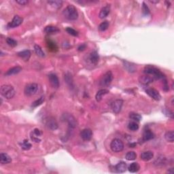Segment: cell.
Returning a JSON list of instances; mask_svg holds the SVG:
<instances>
[{
  "mask_svg": "<svg viewBox=\"0 0 174 174\" xmlns=\"http://www.w3.org/2000/svg\"><path fill=\"white\" fill-rule=\"evenodd\" d=\"M143 72L145 74H147V75L152 76V78L154 79L163 80L165 78V76L159 69H157V67L154 66H152V65H147V66H145L144 70H143Z\"/></svg>",
  "mask_w": 174,
  "mask_h": 174,
  "instance_id": "cell-1",
  "label": "cell"
},
{
  "mask_svg": "<svg viewBox=\"0 0 174 174\" xmlns=\"http://www.w3.org/2000/svg\"><path fill=\"white\" fill-rule=\"evenodd\" d=\"M64 17L70 21H75L78 17V13L77 10L73 5H69L63 10Z\"/></svg>",
  "mask_w": 174,
  "mask_h": 174,
  "instance_id": "cell-2",
  "label": "cell"
},
{
  "mask_svg": "<svg viewBox=\"0 0 174 174\" xmlns=\"http://www.w3.org/2000/svg\"><path fill=\"white\" fill-rule=\"evenodd\" d=\"M1 94L6 99H10L15 95V90L11 85H3L1 87Z\"/></svg>",
  "mask_w": 174,
  "mask_h": 174,
  "instance_id": "cell-3",
  "label": "cell"
},
{
  "mask_svg": "<svg viewBox=\"0 0 174 174\" xmlns=\"http://www.w3.org/2000/svg\"><path fill=\"white\" fill-rule=\"evenodd\" d=\"M38 85L35 83H31V84H27L24 90L25 95L28 97L34 95L38 92Z\"/></svg>",
  "mask_w": 174,
  "mask_h": 174,
  "instance_id": "cell-4",
  "label": "cell"
},
{
  "mask_svg": "<svg viewBox=\"0 0 174 174\" xmlns=\"http://www.w3.org/2000/svg\"><path fill=\"white\" fill-rule=\"evenodd\" d=\"M111 150L114 152H119L124 149V143L120 139H114L110 143Z\"/></svg>",
  "mask_w": 174,
  "mask_h": 174,
  "instance_id": "cell-5",
  "label": "cell"
},
{
  "mask_svg": "<svg viewBox=\"0 0 174 174\" xmlns=\"http://www.w3.org/2000/svg\"><path fill=\"white\" fill-rule=\"evenodd\" d=\"M113 80V74L111 71H108L104 74L102 78L101 79L99 84L102 86H108L111 84Z\"/></svg>",
  "mask_w": 174,
  "mask_h": 174,
  "instance_id": "cell-6",
  "label": "cell"
},
{
  "mask_svg": "<svg viewBox=\"0 0 174 174\" xmlns=\"http://www.w3.org/2000/svg\"><path fill=\"white\" fill-rule=\"evenodd\" d=\"M123 101L122 99H116L112 104V109L115 114H118L121 111Z\"/></svg>",
  "mask_w": 174,
  "mask_h": 174,
  "instance_id": "cell-7",
  "label": "cell"
},
{
  "mask_svg": "<svg viewBox=\"0 0 174 174\" xmlns=\"http://www.w3.org/2000/svg\"><path fill=\"white\" fill-rule=\"evenodd\" d=\"M145 92H146V93L150 96L151 98L154 99V100L159 101L161 99V96L160 95L159 92L156 89H154V88H148V89H146V90H145Z\"/></svg>",
  "mask_w": 174,
  "mask_h": 174,
  "instance_id": "cell-8",
  "label": "cell"
},
{
  "mask_svg": "<svg viewBox=\"0 0 174 174\" xmlns=\"http://www.w3.org/2000/svg\"><path fill=\"white\" fill-rule=\"evenodd\" d=\"M23 23V19L19 16L16 15L14 17L11 22L8 25V28H15L21 25Z\"/></svg>",
  "mask_w": 174,
  "mask_h": 174,
  "instance_id": "cell-9",
  "label": "cell"
},
{
  "mask_svg": "<svg viewBox=\"0 0 174 174\" xmlns=\"http://www.w3.org/2000/svg\"><path fill=\"white\" fill-rule=\"evenodd\" d=\"M48 80L51 86L54 88H58L59 87V80L57 76L54 74H50L48 76Z\"/></svg>",
  "mask_w": 174,
  "mask_h": 174,
  "instance_id": "cell-10",
  "label": "cell"
},
{
  "mask_svg": "<svg viewBox=\"0 0 174 174\" xmlns=\"http://www.w3.org/2000/svg\"><path fill=\"white\" fill-rule=\"evenodd\" d=\"M80 136L85 141H88L92 138L93 136V132L90 129H84L81 131Z\"/></svg>",
  "mask_w": 174,
  "mask_h": 174,
  "instance_id": "cell-11",
  "label": "cell"
},
{
  "mask_svg": "<svg viewBox=\"0 0 174 174\" xmlns=\"http://www.w3.org/2000/svg\"><path fill=\"white\" fill-rule=\"evenodd\" d=\"M46 125L47 127L48 128V129L52 131L57 129L58 127L57 122L56 121V120L54 118H49L48 119Z\"/></svg>",
  "mask_w": 174,
  "mask_h": 174,
  "instance_id": "cell-12",
  "label": "cell"
},
{
  "mask_svg": "<svg viewBox=\"0 0 174 174\" xmlns=\"http://www.w3.org/2000/svg\"><path fill=\"white\" fill-rule=\"evenodd\" d=\"M42 132H41V131L40 129H35L33 131V132L31 133V139L33 140V141H35V142H40L41 141L40 139H39V137H40L42 135Z\"/></svg>",
  "mask_w": 174,
  "mask_h": 174,
  "instance_id": "cell-13",
  "label": "cell"
},
{
  "mask_svg": "<svg viewBox=\"0 0 174 174\" xmlns=\"http://www.w3.org/2000/svg\"><path fill=\"white\" fill-rule=\"evenodd\" d=\"M154 80V78L152 77H151L149 75H147L145 74L144 76H140L139 78V82L140 83L143 84H148L152 82Z\"/></svg>",
  "mask_w": 174,
  "mask_h": 174,
  "instance_id": "cell-14",
  "label": "cell"
},
{
  "mask_svg": "<svg viewBox=\"0 0 174 174\" xmlns=\"http://www.w3.org/2000/svg\"><path fill=\"white\" fill-rule=\"evenodd\" d=\"M65 120L68 122V125L70 128H75L76 127V120L72 115H66L65 116Z\"/></svg>",
  "mask_w": 174,
  "mask_h": 174,
  "instance_id": "cell-15",
  "label": "cell"
},
{
  "mask_svg": "<svg viewBox=\"0 0 174 174\" xmlns=\"http://www.w3.org/2000/svg\"><path fill=\"white\" fill-rule=\"evenodd\" d=\"M127 164H126V163L123 162V161H121V162L118 163L116 167H115V169H116V172H118V173H124L127 170Z\"/></svg>",
  "mask_w": 174,
  "mask_h": 174,
  "instance_id": "cell-16",
  "label": "cell"
},
{
  "mask_svg": "<svg viewBox=\"0 0 174 174\" xmlns=\"http://www.w3.org/2000/svg\"><path fill=\"white\" fill-rule=\"evenodd\" d=\"M21 70H22V68L19 66L12 67V68H10V70H8L6 73H5V76H10L12 75H15V74H19Z\"/></svg>",
  "mask_w": 174,
  "mask_h": 174,
  "instance_id": "cell-17",
  "label": "cell"
},
{
  "mask_svg": "<svg viewBox=\"0 0 174 174\" xmlns=\"http://www.w3.org/2000/svg\"><path fill=\"white\" fill-rule=\"evenodd\" d=\"M141 159L144 161H150L154 157V154L152 151H145L141 154Z\"/></svg>",
  "mask_w": 174,
  "mask_h": 174,
  "instance_id": "cell-18",
  "label": "cell"
},
{
  "mask_svg": "<svg viewBox=\"0 0 174 174\" xmlns=\"http://www.w3.org/2000/svg\"><path fill=\"white\" fill-rule=\"evenodd\" d=\"M99 54L97 51H93L89 55V60L93 65H97L99 62Z\"/></svg>",
  "mask_w": 174,
  "mask_h": 174,
  "instance_id": "cell-19",
  "label": "cell"
},
{
  "mask_svg": "<svg viewBox=\"0 0 174 174\" xmlns=\"http://www.w3.org/2000/svg\"><path fill=\"white\" fill-rule=\"evenodd\" d=\"M17 55L27 61H29L30 56H31V52H30V50H25L18 52Z\"/></svg>",
  "mask_w": 174,
  "mask_h": 174,
  "instance_id": "cell-20",
  "label": "cell"
},
{
  "mask_svg": "<svg viewBox=\"0 0 174 174\" xmlns=\"http://www.w3.org/2000/svg\"><path fill=\"white\" fill-rule=\"evenodd\" d=\"M110 8L109 6H106L104 7V8H102L100 12H99V17L100 19H104V18L107 17L108 15L110 14Z\"/></svg>",
  "mask_w": 174,
  "mask_h": 174,
  "instance_id": "cell-21",
  "label": "cell"
},
{
  "mask_svg": "<svg viewBox=\"0 0 174 174\" xmlns=\"http://www.w3.org/2000/svg\"><path fill=\"white\" fill-rule=\"evenodd\" d=\"M11 161V158L8 154L6 153H1V154H0V162H1V164H8Z\"/></svg>",
  "mask_w": 174,
  "mask_h": 174,
  "instance_id": "cell-22",
  "label": "cell"
},
{
  "mask_svg": "<svg viewBox=\"0 0 174 174\" xmlns=\"http://www.w3.org/2000/svg\"><path fill=\"white\" fill-rule=\"evenodd\" d=\"M108 93H109V90L108 89H105V88H104V89L99 90L95 95V98L97 102H101L102 99V97Z\"/></svg>",
  "mask_w": 174,
  "mask_h": 174,
  "instance_id": "cell-23",
  "label": "cell"
},
{
  "mask_svg": "<svg viewBox=\"0 0 174 174\" xmlns=\"http://www.w3.org/2000/svg\"><path fill=\"white\" fill-rule=\"evenodd\" d=\"M64 79H65V82L70 88H74V80H73L72 74H70V73H67L66 74H65Z\"/></svg>",
  "mask_w": 174,
  "mask_h": 174,
  "instance_id": "cell-24",
  "label": "cell"
},
{
  "mask_svg": "<svg viewBox=\"0 0 174 174\" xmlns=\"http://www.w3.org/2000/svg\"><path fill=\"white\" fill-rule=\"evenodd\" d=\"M154 137V135L153 133H152L150 130L148 129V130H145L144 131V133H143L142 139L144 141H146L153 139Z\"/></svg>",
  "mask_w": 174,
  "mask_h": 174,
  "instance_id": "cell-25",
  "label": "cell"
},
{
  "mask_svg": "<svg viewBox=\"0 0 174 174\" xmlns=\"http://www.w3.org/2000/svg\"><path fill=\"white\" fill-rule=\"evenodd\" d=\"M44 31L46 33H48V34H52V33H57V32L59 31V29L56 27L50 25L46 27Z\"/></svg>",
  "mask_w": 174,
  "mask_h": 174,
  "instance_id": "cell-26",
  "label": "cell"
},
{
  "mask_svg": "<svg viewBox=\"0 0 174 174\" xmlns=\"http://www.w3.org/2000/svg\"><path fill=\"white\" fill-rule=\"evenodd\" d=\"M48 3L50 5L52 8L58 9L62 6L63 1H59V0H53V1H48Z\"/></svg>",
  "mask_w": 174,
  "mask_h": 174,
  "instance_id": "cell-27",
  "label": "cell"
},
{
  "mask_svg": "<svg viewBox=\"0 0 174 174\" xmlns=\"http://www.w3.org/2000/svg\"><path fill=\"white\" fill-rule=\"evenodd\" d=\"M140 167L137 163H133L129 166V171L131 173H136L139 170Z\"/></svg>",
  "mask_w": 174,
  "mask_h": 174,
  "instance_id": "cell-28",
  "label": "cell"
},
{
  "mask_svg": "<svg viewBox=\"0 0 174 174\" xmlns=\"http://www.w3.org/2000/svg\"><path fill=\"white\" fill-rule=\"evenodd\" d=\"M165 137L166 140L169 142H173L174 141V132L173 131H167V132L165 133Z\"/></svg>",
  "mask_w": 174,
  "mask_h": 174,
  "instance_id": "cell-29",
  "label": "cell"
},
{
  "mask_svg": "<svg viewBox=\"0 0 174 174\" xmlns=\"http://www.w3.org/2000/svg\"><path fill=\"white\" fill-rule=\"evenodd\" d=\"M34 50L35 52L36 53V54L40 57H44L45 56V54H44V51L42 50V48L38 45H35L34 46Z\"/></svg>",
  "mask_w": 174,
  "mask_h": 174,
  "instance_id": "cell-30",
  "label": "cell"
},
{
  "mask_svg": "<svg viewBox=\"0 0 174 174\" xmlns=\"http://www.w3.org/2000/svg\"><path fill=\"white\" fill-rule=\"evenodd\" d=\"M136 157H137L136 153L135 152H133V151L128 152L125 156L126 159L128 160V161H133V160L136 159Z\"/></svg>",
  "mask_w": 174,
  "mask_h": 174,
  "instance_id": "cell-31",
  "label": "cell"
},
{
  "mask_svg": "<svg viewBox=\"0 0 174 174\" xmlns=\"http://www.w3.org/2000/svg\"><path fill=\"white\" fill-rule=\"evenodd\" d=\"M129 118H130L131 120L137 122H139L141 120V116H140L139 114L134 113V112L130 113V114H129Z\"/></svg>",
  "mask_w": 174,
  "mask_h": 174,
  "instance_id": "cell-32",
  "label": "cell"
},
{
  "mask_svg": "<svg viewBox=\"0 0 174 174\" xmlns=\"http://www.w3.org/2000/svg\"><path fill=\"white\" fill-rule=\"evenodd\" d=\"M128 128L131 131H137L138 129H139V125H138V124L136 122H130L129 123V125H128Z\"/></svg>",
  "mask_w": 174,
  "mask_h": 174,
  "instance_id": "cell-33",
  "label": "cell"
},
{
  "mask_svg": "<svg viewBox=\"0 0 174 174\" xmlns=\"http://www.w3.org/2000/svg\"><path fill=\"white\" fill-rule=\"evenodd\" d=\"M108 27H109V22L107 21H105L99 25V29L101 31H106V30H107Z\"/></svg>",
  "mask_w": 174,
  "mask_h": 174,
  "instance_id": "cell-34",
  "label": "cell"
},
{
  "mask_svg": "<svg viewBox=\"0 0 174 174\" xmlns=\"http://www.w3.org/2000/svg\"><path fill=\"white\" fill-rule=\"evenodd\" d=\"M21 148L25 150H28L31 148V144L29 142L28 140H24L22 143H21Z\"/></svg>",
  "mask_w": 174,
  "mask_h": 174,
  "instance_id": "cell-35",
  "label": "cell"
},
{
  "mask_svg": "<svg viewBox=\"0 0 174 174\" xmlns=\"http://www.w3.org/2000/svg\"><path fill=\"white\" fill-rule=\"evenodd\" d=\"M44 99H44V97H43V96L41 97L40 98H39L38 99V100L35 101V102L32 104V107L35 108V107H38V106H40L41 104H43V102H44Z\"/></svg>",
  "mask_w": 174,
  "mask_h": 174,
  "instance_id": "cell-36",
  "label": "cell"
},
{
  "mask_svg": "<svg viewBox=\"0 0 174 174\" xmlns=\"http://www.w3.org/2000/svg\"><path fill=\"white\" fill-rule=\"evenodd\" d=\"M47 45L48 48L52 51H56L57 50V46H56V44L52 42V41H48L47 42Z\"/></svg>",
  "mask_w": 174,
  "mask_h": 174,
  "instance_id": "cell-37",
  "label": "cell"
},
{
  "mask_svg": "<svg viewBox=\"0 0 174 174\" xmlns=\"http://www.w3.org/2000/svg\"><path fill=\"white\" fill-rule=\"evenodd\" d=\"M6 42L7 44H8L9 46L12 47H15L17 45V42L14 39H12L11 38H8L6 39Z\"/></svg>",
  "mask_w": 174,
  "mask_h": 174,
  "instance_id": "cell-38",
  "label": "cell"
},
{
  "mask_svg": "<svg viewBox=\"0 0 174 174\" xmlns=\"http://www.w3.org/2000/svg\"><path fill=\"white\" fill-rule=\"evenodd\" d=\"M66 31L69 33V34L72 35H73V36H78V31H76L75 29H72V28H71V27L66 28Z\"/></svg>",
  "mask_w": 174,
  "mask_h": 174,
  "instance_id": "cell-39",
  "label": "cell"
},
{
  "mask_svg": "<svg viewBox=\"0 0 174 174\" xmlns=\"http://www.w3.org/2000/svg\"><path fill=\"white\" fill-rule=\"evenodd\" d=\"M165 157H159L158 158L157 161L154 162V164H157V165H164V163H165Z\"/></svg>",
  "mask_w": 174,
  "mask_h": 174,
  "instance_id": "cell-40",
  "label": "cell"
},
{
  "mask_svg": "<svg viewBox=\"0 0 174 174\" xmlns=\"http://www.w3.org/2000/svg\"><path fill=\"white\" fill-rule=\"evenodd\" d=\"M142 11L143 15H148L150 14V10H149L148 7L145 5V3H143V6H142Z\"/></svg>",
  "mask_w": 174,
  "mask_h": 174,
  "instance_id": "cell-41",
  "label": "cell"
},
{
  "mask_svg": "<svg viewBox=\"0 0 174 174\" xmlns=\"http://www.w3.org/2000/svg\"><path fill=\"white\" fill-rule=\"evenodd\" d=\"M163 90H164L165 91H168L169 90V85L165 78L163 79Z\"/></svg>",
  "mask_w": 174,
  "mask_h": 174,
  "instance_id": "cell-42",
  "label": "cell"
},
{
  "mask_svg": "<svg viewBox=\"0 0 174 174\" xmlns=\"http://www.w3.org/2000/svg\"><path fill=\"white\" fill-rule=\"evenodd\" d=\"M17 3H19V4L22 5V6H25L28 3V1L27 0H17Z\"/></svg>",
  "mask_w": 174,
  "mask_h": 174,
  "instance_id": "cell-43",
  "label": "cell"
},
{
  "mask_svg": "<svg viewBox=\"0 0 174 174\" xmlns=\"http://www.w3.org/2000/svg\"><path fill=\"white\" fill-rule=\"evenodd\" d=\"M86 46L85 45V44H82V45H80L78 47V50L79 51H83L85 48H86Z\"/></svg>",
  "mask_w": 174,
  "mask_h": 174,
  "instance_id": "cell-44",
  "label": "cell"
},
{
  "mask_svg": "<svg viewBox=\"0 0 174 174\" xmlns=\"http://www.w3.org/2000/svg\"><path fill=\"white\" fill-rule=\"evenodd\" d=\"M172 170H173V168H171V169H170L169 171V170H168V172H169V173H173V171H172Z\"/></svg>",
  "mask_w": 174,
  "mask_h": 174,
  "instance_id": "cell-45",
  "label": "cell"
}]
</instances>
